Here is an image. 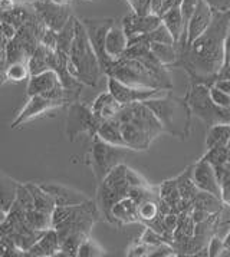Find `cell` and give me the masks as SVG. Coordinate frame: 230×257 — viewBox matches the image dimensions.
Returning a JSON list of instances; mask_svg holds the SVG:
<instances>
[{
  "instance_id": "6da1fadb",
  "label": "cell",
  "mask_w": 230,
  "mask_h": 257,
  "mask_svg": "<svg viewBox=\"0 0 230 257\" xmlns=\"http://www.w3.org/2000/svg\"><path fill=\"white\" fill-rule=\"evenodd\" d=\"M230 21V12H214L209 29L193 43L184 41L176 43L178 61L196 81L214 78L221 72L226 63V38Z\"/></svg>"
},
{
  "instance_id": "7a4b0ae2",
  "label": "cell",
  "mask_w": 230,
  "mask_h": 257,
  "mask_svg": "<svg viewBox=\"0 0 230 257\" xmlns=\"http://www.w3.org/2000/svg\"><path fill=\"white\" fill-rule=\"evenodd\" d=\"M66 68L75 79L89 86H96L102 75H105L99 58L88 38L84 23L79 19H75V38Z\"/></svg>"
},
{
  "instance_id": "3957f363",
  "label": "cell",
  "mask_w": 230,
  "mask_h": 257,
  "mask_svg": "<svg viewBox=\"0 0 230 257\" xmlns=\"http://www.w3.org/2000/svg\"><path fill=\"white\" fill-rule=\"evenodd\" d=\"M144 103L156 113L166 133L181 140H187L191 131L193 112L186 98H178L168 92L164 96L148 99Z\"/></svg>"
},
{
  "instance_id": "277c9868",
  "label": "cell",
  "mask_w": 230,
  "mask_h": 257,
  "mask_svg": "<svg viewBox=\"0 0 230 257\" xmlns=\"http://www.w3.org/2000/svg\"><path fill=\"white\" fill-rule=\"evenodd\" d=\"M106 76H112L130 86L170 89L167 83L151 72L143 62L126 56L114 61L112 66L106 72Z\"/></svg>"
},
{
  "instance_id": "5b68a950",
  "label": "cell",
  "mask_w": 230,
  "mask_h": 257,
  "mask_svg": "<svg viewBox=\"0 0 230 257\" xmlns=\"http://www.w3.org/2000/svg\"><path fill=\"white\" fill-rule=\"evenodd\" d=\"M184 98L190 105L193 115H196L203 122L207 123L209 128L220 123L230 125V109L221 108L213 102L209 92V85L207 86L203 83L191 85Z\"/></svg>"
},
{
  "instance_id": "8992f818",
  "label": "cell",
  "mask_w": 230,
  "mask_h": 257,
  "mask_svg": "<svg viewBox=\"0 0 230 257\" xmlns=\"http://www.w3.org/2000/svg\"><path fill=\"white\" fill-rule=\"evenodd\" d=\"M128 151L130 148L108 144L98 135H94L92 148L89 153V165L92 168L95 178L98 180V184L104 180L114 167L121 164L123 158L126 157Z\"/></svg>"
},
{
  "instance_id": "52a82bcc",
  "label": "cell",
  "mask_w": 230,
  "mask_h": 257,
  "mask_svg": "<svg viewBox=\"0 0 230 257\" xmlns=\"http://www.w3.org/2000/svg\"><path fill=\"white\" fill-rule=\"evenodd\" d=\"M99 121L95 118L91 105L75 102L69 103L68 115H66V135L73 141L81 134L96 135V130L99 126Z\"/></svg>"
},
{
  "instance_id": "ba28073f",
  "label": "cell",
  "mask_w": 230,
  "mask_h": 257,
  "mask_svg": "<svg viewBox=\"0 0 230 257\" xmlns=\"http://www.w3.org/2000/svg\"><path fill=\"white\" fill-rule=\"evenodd\" d=\"M108 91L112 93L115 99L123 105H131L137 102H146L148 99L164 96L170 91L168 89H160V88H138V86H130L124 82L115 79L112 76H108Z\"/></svg>"
},
{
  "instance_id": "9c48e42d",
  "label": "cell",
  "mask_w": 230,
  "mask_h": 257,
  "mask_svg": "<svg viewBox=\"0 0 230 257\" xmlns=\"http://www.w3.org/2000/svg\"><path fill=\"white\" fill-rule=\"evenodd\" d=\"M88 38L94 46L95 52L99 58L101 66L104 69V73L109 71V68L112 66L114 61L106 55L105 52V39H106V33L111 29V26L114 25V19H82Z\"/></svg>"
},
{
  "instance_id": "30bf717a",
  "label": "cell",
  "mask_w": 230,
  "mask_h": 257,
  "mask_svg": "<svg viewBox=\"0 0 230 257\" xmlns=\"http://www.w3.org/2000/svg\"><path fill=\"white\" fill-rule=\"evenodd\" d=\"M191 177L200 191H206L223 200L221 183L216 167L207 160L201 158L194 165H191Z\"/></svg>"
},
{
  "instance_id": "8fae6325",
  "label": "cell",
  "mask_w": 230,
  "mask_h": 257,
  "mask_svg": "<svg viewBox=\"0 0 230 257\" xmlns=\"http://www.w3.org/2000/svg\"><path fill=\"white\" fill-rule=\"evenodd\" d=\"M35 11L38 12V15L41 16L43 23L46 25V28L52 29V31L59 32L63 26L69 22L71 16V9L68 6L62 5H56L52 0H38L33 3Z\"/></svg>"
},
{
  "instance_id": "7c38bea8",
  "label": "cell",
  "mask_w": 230,
  "mask_h": 257,
  "mask_svg": "<svg viewBox=\"0 0 230 257\" xmlns=\"http://www.w3.org/2000/svg\"><path fill=\"white\" fill-rule=\"evenodd\" d=\"M63 103L52 99V98H48L45 95H33L29 96V101L26 102V105L22 108V111L18 115V118L12 122V128H18L25 122H29L32 119L41 116L45 112L51 111L56 106H62Z\"/></svg>"
},
{
  "instance_id": "4fadbf2b",
  "label": "cell",
  "mask_w": 230,
  "mask_h": 257,
  "mask_svg": "<svg viewBox=\"0 0 230 257\" xmlns=\"http://www.w3.org/2000/svg\"><path fill=\"white\" fill-rule=\"evenodd\" d=\"M163 23L161 18L157 15L148 13V15H138L136 12L127 15L123 19L121 25L126 31L128 39H133L137 36H143L150 32H153L157 26Z\"/></svg>"
},
{
  "instance_id": "5bb4252c",
  "label": "cell",
  "mask_w": 230,
  "mask_h": 257,
  "mask_svg": "<svg viewBox=\"0 0 230 257\" xmlns=\"http://www.w3.org/2000/svg\"><path fill=\"white\" fill-rule=\"evenodd\" d=\"M213 15H214V12L210 9L209 5L204 0H201L187 23V29H186V43L187 45L193 43L209 29L211 21H213Z\"/></svg>"
},
{
  "instance_id": "9a60e30c",
  "label": "cell",
  "mask_w": 230,
  "mask_h": 257,
  "mask_svg": "<svg viewBox=\"0 0 230 257\" xmlns=\"http://www.w3.org/2000/svg\"><path fill=\"white\" fill-rule=\"evenodd\" d=\"M41 185L52 196L56 206H78V204L89 201V198L84 196L82 193L69 188L66 185L55 184V183H46Z\"/></svg>"
},
{
  "instance_id": "2e32d148",
  "label": "cell",
  "mask_w": 230,
  "mask_h": 257,
  "mask_svg": "<svg viewBox=\"0 0 230 257\" xmlns=\"http://www.w3.org/2000/svg\"><path fill=\"white\" fill-rule=\"evenodd\" d=\"M128 45H130V39L127 36L123 25H115L114 23L106 33V39H105L106 55L112 61H117V59L124 56V53L128 49Z\"/></svg>"
},
{
  "instance_id": "e0dca14e",
  "label": "cell",
  "mask_w": 230,
  "mask_h": 257,
  "mask_svg": "<svg viewBox=\"0 0 230 257\" xmlns=\"http://www.w3.org/2000/svg\"><path fill=\"white\" fill-rule=\"evenodd\" d=\"M61 76L55 69H46L41 73L32 75L28 83V95H45L55 88L61 86Z\"/></svg>"
},
{
  "instance_id": "ac0fdd59",
  "label": "cell",
  "mask_w": 230,
  "mask_h": 257,
  "mask_svg": "<svg viewBox=\"0 0 230 257\" xmlns=\"http://www.w3.org/2000/svg\"><path fill=\"white\" fill-rule=\"evenodd\" d=\"M61 253V238L55 228L43 231L41 238L28 250V256L51 257Z\"/></svg>"
},
{
  "instance_id": "d6986e66",
  "label": "cell",
  "mask_w": 230,
  "mask_h": 257,
  "mask_svg": "<svg viewBox=\"0 0 230 257\" xmlns=\"http://www.w3.org/2000/svg\"><path fill=\"white\" fill-rule=\"evenodd\" d=\"M91 108H92L95 118L99 122H104L117 116V113L123 108V103L118 102L112 96V93L108 91V92L98 95L96 99L91 103Z\"/></svg>"
},
{
  "instance_id": "ffe728a7",
  "label": "cell",
  "mask_w": 230,
  "mask_h": 257,
  "mask_svg": "<svg viewBox=\"0 0 230 257\" xmlns=\"http://www.w3.org/2000/svg\"><path fill=\"white\" fill-rule=\"evenodd\" d=\"M112 224H130L141 221L140 213H138V204L131 197L121 198L114 207H112Z\"/></svg>"
},
{
  "instance_id": "44dd1931",
  "label": "cell",
  "mask_w": 230,
  "mask_h": 257,
  "mask_svg": "<svg viewBox=\"0 0 230 257\" xmlns=\"http://www.w3.org/2000/svg\"><path fill=\"white\" fill-rule=\"evenodd\" d=\"M121 134L127 148L134 151H146L150 148V144L153 141L143 130H140L133 122L121 123Z\"/></svg>"
},
{
  "instance_id": "7402d4cb",
  "label": "cell",
  "mask_w": 230,
  "mask_h": 257,
  "mask_svg": "<svg viewBox=\"0 0 230 257\" xmlns=\"http://www.w3.org/2000/svg\"><path fill=\"white\" fill-rule=\"evenodd\" d=\"M181 2L180 3H176L167 13L163 15L161 21L168 28V31L173 33L174 36V41L176 43L181 41V38L186 35V29H187V25L184 22V18H183V13H181V8H180Z\"/></svg>"
},
{
  "instance_id": "603a6c76",
  "label": "cell",
  "mask_w": 230,
  "mask_h": 257,
  "mask_svg": "<svg viewBox=\"0 0 230 257\" xmlns=\"http://www.w3.org/2000/svg\"><path fill=\"white\" fill-rule=\"evenodd\" d=\"M96 135L108 144L117 145V147H126L124 138L121 134V123L118 122L115 118L99 123V126L96 130Z\"/></svg>"
},
{
  "instance_id": "cb8c5ba5",
  "label": "cell",
  "mask_w": 230,
  "mask_h": 257,
  "mask_svg": "<svg viewBox=\"0 0 230 257\" xmlns=\"http://www.w3.org/2000/svg\"><path fill=\"white\" fill-rule=\"evenodd\" d=\"M26 185H28V188L31 190L32 197H33V203H35V208H36V210H41V211H45V213L52 214L55 207H56L52 196H51L41 184L28 183Z\"/></svg>"
},
{
  "instance_id": "d4e9b609",
  "label": "cell",
  "mask_w": 230,
  "mask_h": 257,
  "mask_svg": "<svg viewBox=\"0 0 230 257\" xmlns=\"http://www.w3.org/2000/svg\"><path fill=\"white\" fill-rule=\"evenodd\" d=\"M19 183L6 175H2V216H6L16 201Z\"/></svg>"
},
{
  "instance_id": "484cf974",
  "label": "cell",
  "mask_w": 230,
  "mask_h": 257,
  "mask_svg": "<svg viewBox=\"0 0 230 257\" xmlns=\"http://www.w3.org/2000/svg\"><path fill=\"white\" fill-rule=\"evenodd\" d=\"M176 180H177V185L178 190H180V194H181V198H183L187 204L191 206L193 200H194L196 196L200 193V190L197 188V185L194 184L193 177H191V165L188 167L183 174L178 175Z\"/></svg>"
},
{
  "instance_id": "4316f807",
  "label": "cell",
  "mask_w": 230,
  "mask_h": 257,
  "mask_svg": "<svg viewBox=\"0 0 230 257\" xmlns=\"http://www.w3.org/2000/svg\"><path fill=\"white\" fill-rule=\"evenodd\" d=\"M150 49L154 53V56L161 62L164 66H173L178 61V52L176 45H168V43H158L153 42L150 43Z\"/></svg>"
},
{
  "instance_id": "83f0119b",
  "label": "cell",
  "mask_w": 230,
  "mask_h": 257,
  "mask_svg": "<svg viewBox=\"0 0 230 257\" xmlns=\"http://www.w3.org/2000/svg\"><path fill=\"white\" fill-rule=\"evenodd\" d=\"M230 144V125H213L209 128V134L206 138V148L214 147H229Z\"/></svg>"
},
{
  "instance_id": "f1b7e54d",
  "label": "cell",
  "mask_w": 230,
  "mask_h": 257,
  "mask_svg": "<svg viewBox=\"0 0 230 257\" xmlns=\"http://www.w3.org/2000/svg\"><path fill=\"white\" fill-rule=\"evenodd\" d=\"M25 220L33 230H38V231H46L49 228H53L52 214L36 210V208H32L29 211H26Z\"/></svg>"
},
{
  "instance_id": "f546056e",
  "label": "cell",
  "mask_w": 230,
  "mask_h": 257,
  "mask_svg": "<svg viewBox=\"0 0 230 257\" xmlns=\"http://www.w3.org/2000/svg\"><path fill=\"white\" fill-rule=\"evenodd\" d=\"M31 76V69H29L28 61L13 62L3 69V78H5L3 81L22 82L25 79H29Z\"/></svg>"
},
{
  "instance_id": "4dcf8cb0",
  "label": "cell",
  "mask_w": 230,
  "mask_h": 257,
  "mask_svg": "<svg viewBox=\"0 0 230 257\" xmlns=\"http://www.w3.org/2000/svg\"><path fill=\"white\" fill-rule=\"evenodd\" d=\"M191 207L206 210L210 214H217L221 211V198L213 196L210 193H206V191H200L196 198L193 200Z\"/></svg>"
},
{
  "instance_id": "1f68e13d",
  "label": "cell",
  "mask_w": 230,
  "mask_h": 257,
  "mask_svg": "<svg viewBox=\"0 0 230 257\" xmlns=\"http://www.w3.org/2000/svg\"><path fill=\"white\" fill-rule=\"evenodd\" d=\"M138 213H140L141 221H144V223L153 221L161 213L160 211V200H148V201L141 203L138 206Z\"/></svg>"
},
{
  "instance_id": "d6a6232c",
  "label": "cell",
  "mask_w": 230,
  "mask_h": 257,
  "mask_svg": "<svg viewBox=\"0 0 230 257\" xmlns=\"http://www.w3.org/2000/svg\"><path fill=\"white\" fill-rule=\"evenodd\" d=\"M104 248L89 237H86L84 241L81 243L79 250H78V257H98L104 256Z\"/></svg>"
},
{
  "instance_id": "836d02e7",
  "label": "cell",
  "mask_w": 230,
  "mask_h": 257,
  "mask_svg": "<svg viewBox=\"0 0 230 257\" xmlns=\"http://www.w3.org/2000/svg\"><path fill=\"white\" fill-rule=\"evenodd\" d=\"M140 240L143 241V243H146L148 246L154 247V246H160V244H163V243H171V240L167 238V237L164 236V234H161L160 231L157 230H154L153 227H146V230H144V233H143V236L140 237ZM173 244V243H171Z\"/></svg>"
},
{
  "instance_id": "e575fe53",
  "label": "cell",
  "mask_w": 230,
  "mask_h": 257,
  "mask_svg": "<svg viewBox=\"0 0 230 257\" xmlns=\"http://www.w3.org/2000/svg\"><path fill=\"white\" fill-rule=\"evenodd\" d=\"M209 92L213 102L216 105H219L221 108H227L230 109V95L224 91L219 89L214 83L213 85H209Z\"/></svg>"
},
{
  "instance_id": "d590c367",
  "label": "cell",
  "mask_w": 230,
  "mask_h": 257,
  "mask_svg": "<svg viewBox=\"0 0 230 257\" xmlns=\"http://www.w3.org/2000/svg\"><path fill=\"white\" fill-rule=\"evenodd\" d=\"M209 256L210 257H219L224 254V243H223V238H220L217 236H213L209 240Z\"/></svg>"
},
{
  "instance_id": "8d00e7d4",
  "label": "cell",
  "mask_w": 230,
  "mask_h": 257,
  "mask_svg": "<svg viewBox=\"0 0 230 257\" xmlns=\"http://www.w3.org/2000/svg\"><path fill=\"white\" fill-rule=\"evenodd\" d=\"M150 251H151V246H148V244L143 243V241L140 240L138 243H134L133 246L127 250V256H131V257L150 256Z\"/></svg>"
},
{
  "instance_id": "74e56055",
  "label": "cell",
  "mask_w": 230,
  "mask_h": 257,
  "mask_svg": "<svg viewBox=\"0 0 230 257\" xmlns=\"http://www.w3.org/2000/svg\"><path fill=\"white\" fill-rule=\"evenodd\" d=\"M200 2H201V0H181L180 8H181V13H183V18H184L186 25H187L188 21H190L191 15H193L194 11L197 9Z\"/></svg>"
},
{
  "instance_id": "f35d334b",
  "label": "cell",
  "mask_w": 230,
  "mask_h": 257,
  "mask_svg": "<svg viewBox=\"0 0 230 257\" xmlns=\"http://www.w3.org/2000/svg\"><path fill=\"white\" fill-rule=\"evenodd\" d=\"M213 12L227 13L230 12V0H204Z\"/></svg>"
},
{
  "instance_id": "ab89813d",
  "label": "cell",
  "mask_w": 230,
  "mask_h": 257,
  "mask_svg": "<svg viewBox=\"0 0 230 257\" xmlns=\"http://www.w3.org/2000/svg\"><path fill=\"white\" fill-rule=\"evenodd\" d=\"M16 35H18V28L16 26H13L9 22L2 21V36H5L9 41H12V39L16 38Z\"/></svg>"
},
{
  "instance_id": "60d3db41",
  "label": "cell",
  "mask_w": 230,
  "mask_h": 257,
  "mask_svg": "<svg viewBox=\"0 0 230 257\" xmlns=\"http://www.w3.org/2000/svg\"><path fill=\"white\" fill-rule=\"evenodd\" d=\"M214 85L221 89V91H224V92H227L230 95V78H221V79H217Z\"/></svg>"
},
{
  "instance_id": "b9f144b4",
  "label": "cell",
  "mask_w": 230,
  "mask_h": 257,
  "mask_svg": "<svg viewBox=\"0 0 230 257\" xmlns=\"http://www.w3.org/2000/svg\"><path fill=\"white\" fill-rule=\"evenodd\" d=\"M0 6H2V11L6 12V11H11L15 8V2L13 0H2L0 2Z\"/></svg>"
},
{
  "instance_id": "7bdbcfd3",
  "label": "cell",
  "mask_w": 230,
  "mask_h": 257,
  "mask_svg": "<svg viewBox=\"0 0 230 257\" xmlns=\"http://www.w3.org/2000/svg\"><path fill=\"white\" fill-rule=\"evenodd\" d=\"M223 243H224V251H229V253H226L224 256H229L230 254V227L229 230H227V233H226V236L223 237Z\"/></svg>"
},
{
  "instance_id": "ee69618b",
  "label": "cell",
  "mask_w": 230,
  "mask_h": 257,
  "mask_svg": "<svg viewBox=\"0 0 230 257\" xmlns=\"http://www.w3.org/2000/svg\"><path fill=\"white\" fill-rule=\"evenodd\" d=\"M127 2H128V5L131 6L133 12L138 11V0H127Z\"/></svg>"
},
{
  "instance_id": "f6af8a7d",
  "label": "cell",
  "mask_w": 230,
  "mask_h": 257,
  "mask_svg": "<svg viewBox=\"0 0 230 257\" xmlns=\"http://www.w3.org/2000/svg\"><path fill=\"white\" fill-rule=\"evenodd\" d=\"M53 3H56V5H62V6H68L72 0H52Z\"/></svg>"
},
{
  "instance_id": "bcb514c9",
  "label": "cell",
  "mask_w": 230,
  "mask_h": 257,
  "mask_svg": "<svg viewBox=\"0 0 230 257\" xmlns=\"http://www.w3.org/2000/svg\"><path fill=\"white\" fill-rule=\"evenodd\" d=\"M227 56H230V48L229 49H226V58H227Z\"/></svg>"
}]
</instances>
